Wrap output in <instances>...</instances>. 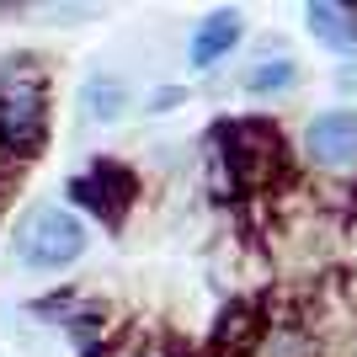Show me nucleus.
Segmentation results:
<instances>
[{"label": "nucleus", "mask_w": 357, "mask_h": 357, "mask_svg": "<svg viewBox=\"0 0 357 357\" xmlns=\"http://www.w3.org/2000/svg\"><path fill=\"white\" fill-rule=\"evenodd\" d=\"M213 197L267 192L288 176V139L272 118H219L208 128Z\"/></svg>", "instance_id": "nucleus-1"}, {"label": "nucleus", "mask_w": 357, "mask_h": 357, "mask_svg": "<svg viewBox=\"0 0 357 357\" xmlns=\"http://www.w3.org/2000/svg\"><path fill=\"white\" fill-rule=\"evenodd\" d=\"M240 38H245V16H240L235 6H219V11H208L203 22H197L192 43H187V59H192V70H213V64H219L229 48H240Z\"/></svg>", "instance_id": "nucleus-7"}, {"label": "nucleus", "mask_w": 357, "mask_h": 357, "mask_svg": "<svg viewBox=\"0 0 357 357\" xmlns=\"http://www.w3.org/2000/svg\"><path fill=\"white\" fill-rule=\"evenodd\" d=\"M123 357H187V352H176V347H139V352H123Z\"/></svg>", "instance_id": "nucleus-13"}, {"label": "nucleus", "mask_w": 357, "mask_h": 357, "mask_svg": "<svg viewBox=\"0 0 357 357\" xmlns=\"http://www.w3.org/2000/svg\"><path fill=\"white\" fill-rule=\"evenodd\" d=\"M272 314L261 298H229L208 331V357H251L267 336Z\"/></svg>", "instance_id": "nucleus-6"}, {"label": "nucleus", "mask_w": 357, "mask_h": 357, "mask_svg": "<svg viewBox=\"0 0 357 357\" xmlns=\"http://www.w3.org/2000/svg\"><path fill=\"white\" fill-rule=\"evenodd\" d=\"M80 107H86L91 123H118L128 112V80L123 75H91L86 86H80Z\"/></svg>", "instance_id": "nucleus-9"}, {"label": "nucleus", "mask_w": 357, "mask_h": 357, "mask_svg": "<svg viewBox=\"0 0 357 357\" xmlns=\"http://www.w3.org/2000/svg\"><path fill=\"white\" fill-rule=\"evenodd\" d=\"M181 102H187V91H181V86H160V91H149V112H176Z\"/></svg>", "instance_id": "nucleus-12"}, {"label": "nucleus", "mask_w": 357, "mask_h": 357, "mask_svg": "<svg viewBox=\"0 0 357 357\" xmlns=\"http://www.w3.org/2000/svg\"><path fill=\"white\" fill-rule=\"evenodd\" d=\"M298 86V59L288 54H272V59H256L251 70L240 75V91H251V96H283V91Z\"/></svg>", "instance_id": "nucleus-10"}, {"label": "nucleus", "mask_w": 357, "mask_h": 357, "mask_svg": "<svg viewBox=\"0 0 357 357\" xmlns=\"http://www.w3.org/2000/svg\"><path fill=\"white\" fill-rule=\"evenodd\" d=\"M310 38L326 43L331 54H357V6H336V0H310L304 6Z\"/></svg>", "instance_id": "nucleus-8"}, {"label": "nucleus", "mask_w": 357, "mask_h": 357, "mask_svg": "<svg viewBox=\"0 0 357 357\" xmlns=\"http://www.w3.org/2000/svg\"><path fill=\"white\" fill-rule=\"evenodd\" d=\"M251 357H320V352H314V336L298 326V320H272L261 347H256Z\"/></svg>", "instance_id": "nucleus-11"}, {"label": "nucleus", "mask_w": 357, "mask_h": 357, "mask_svg": "<svg viewBox=\"0 0 357 357\" xmlns=\"http://www.w3.org/2000/svg\"><path fill=\"white\" fill-rule=\"evenodd\" d=\"M48 149V75L38 59H11L0 75V160H38Z\"/></svg>", "instance_id": "nucleus-2"}, {"label": "nucleus", "mask_w": 357, "mask_h": 357, "mask_svg": "<svg viewBox=\"0 0 357 357\" xmlns=\"http://www.w3.org/2000/svg\"><path fill=\"white\" fill-rule=\"evenodd\" d=\"M16 261L32 272H64L86 256L91 235H86V219L70 208H32L27 219L16 224Z\"/></svg>", "instance_id": "nucleus-3"}, {"label": "nucleus", "mask_w": 357, "mask_h": 357, "mask_svg": "<svg viewBox=\"0 0 357 357\" xmlns=\"http://www.w3.org/2000/svg\"><path fill=\"white\" fill-rule=\"evenodd\" d=\"M298 149H304V160L320 165V171H347V165H357V112L352 107L314 112V118L304 123Z\"/></svg>", "instance_id": "nucleus-5"}, {"label": "nucleus", "mask_w": 357, "mask_h": 357, "mask_svg": "<svg viewBox=\"0 0 357 357\" xmlns=\"http://www.w3.org/2000/svg\"><path fill=\"white\" fill-rule=\"evenodd\" d=\"M64 192H70L75 208H86L96 224L123 229L128 213H134V203H139V192H144V181H139V171L128 160L102 155V160H91L86 171H75V176L64 181Z\"/></svg>", "instance_id": "nucleus-4"}]
</instances>
